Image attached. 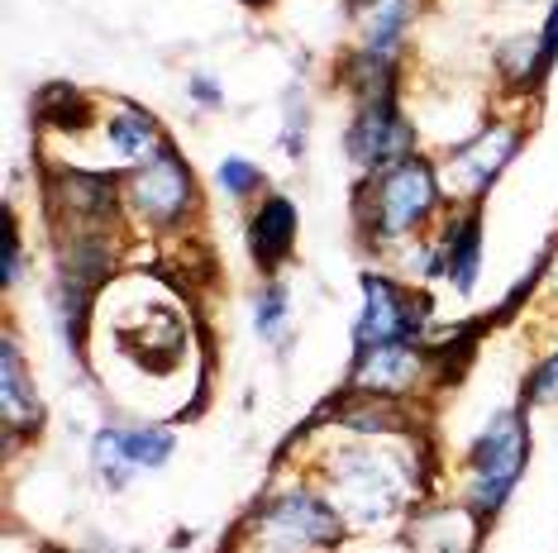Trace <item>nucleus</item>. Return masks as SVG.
Listing matches in <instances>:
<instances>
[{
  "instance_id": "7ed1b4c3",
  "label": "nucleus",
  "mask_w": 558,
  "mask_h": 553,
  "mask_svg": "<svg viewBox=\"0 0 558 553\" xmlns=\"http://www.w3.org/2000/svg\"><path fill=\"white\" fill-rule=\"evenodd\" d=\"M525 463H530V410L525 406L497 410L463 458V501L492 525L506 511L520 477H525Z\"/></svg>"
},
{
  "instance_id": "393cba45",
  "label": "nucleus",
  "mask_w": 558,
  "mask_h": 553,
  "mask_svg": "<svg viewBox=\"0 0 558 553\" xmlns=\"http://www.w3.org/2000/svg\"><path fill=\"white\" fill-rule=\"evenodd\" d=\"M186 96H192L201 110H220V106H225V91H220V82H215V77H206V72H196V77H192V86H186Z\"/></svg>"
},
{
  "instance_id": "4468645a",
  "label": "nucleus",
  "mask_w": 558,
  "mask_h": 553,
  "mask_svg": "<svg viewBox=\"0 0 558 553\" xmlns=\"http://www.w3.org/2000/svg\"><path fill=\"white\" fill-rule=\"evenodd\" d=\"M100 138H106L110 158H116L124 172L154 162L162 148L172 144V138L162 134V124H158L154 110L134 106V100H116V106L106 110V120H100Z\"/></svg>"
},
{
  "instance_id": "f3484780",
  "label": "nucleus",
  "mask_w": 558,
  "mask_h": 553,
  "mask_svg": "<svg viewBox=\"0 0 558 553\" xmlns=\"http://www.w3.org/2000/svg\"><path fill=\"white\" fill-rule=\"evenodd\" d=\"M549 72L554 67H549V58H544L539 34H515V39H506L497 48V77H501V86H511L520 96L539 91Z\"/></svg>"
},
{
  "instance_id": "f8f14e48",
  "label": "nucleus",
  "mask_w": 558,
  "mask_h": 553,
  "mask_svg": "<svg viewBox=\"0 0 558 553\" xmlns=\"http://www.w3.org/2000/svg\"><path fill=\"white\" fill-rule=\"evenodd\" d=\"M344 15L359 34L363 53L401 62L405 58V34H411L415 15H421V0H344Z\"/></svg>"
},
{
  "instance_id": "6ab92c4d",
  "label": "nucleus",
  "mask_w": 558,
  "mask_h": 553,
  "mask_svg": "<svg viewBox=\"0 0 558 553\" xmlns=\"http://www.w3.org/2000/svg\"><path fill=\"white\" fill-rule=\"evenodd\" d=\"M120 448L134 472H158L177 454V434L162 425H138V430H120Z\"/></svg>"
},
{
  "instance_id": "f03ea898",
  "label": "nucleus",
  "mask_w": 558,
  "mask_h": 553,
  "mask_svg": "<svg viewBox=\"0 0 558 553\" xmlns=\"http://www.w3.org/2000/svg\"><path fill=\"white\" fill-rule=\"evenodd\" d=\"M449 216V192L439 182V162L425 153L401 158L353 186V230L367 248H401L429 234V224Z\"/></svg>"
},
{
  "instance_id": "5701e85b",
  "label": "nucleus",
  "mask_w": 558,
  "mask_h": 553,
  "mask_svg": "<svg viewBox=\"0 0 558 553\" xmlns=\"http://www.w3.org/2000/svg\"><path fill=\"white\" fill-rule=\"evenodd\" d=\"M558 401V348L544 354L535 368L525 372V386H520V406L535 410V406H554Z\"/></svg>"
},
{
  "instance_id": "a878e982",
  "label": "nucleus",
  "mask_w": 558,
  "mask_h": 553,
  "mask_svg": "<svg viewBox=\"0 0 558 553\" xmlns=\"http://www.w3.org/2000/svg\"><path fill=\"white\" fill-rule=\"evenodd\" d=\"M539 44H544V58H549V67H554V62H558V0H549V15H544Z\"/></svg>"
},
{
  "instance_id": "f257e3e1",
  "label": "nucleus",
  "mask_w": 558,
  "mask_h": 553,
  "mask_svg": "<svg viewBox=\"0 0 558 553\" xmlns=\"http://www.w3.org/2000/svg\"><path fill=\"white\" fill-rule=\"evenodd\" d=\"M421 463L411 448H391L383 439H353L329 454L325 496L344 515L349 530H387L421 496Z\"/></svg>"
},
{
  "instance_id": "412c9836",
  "label": "nucleus",
  "mask_w": 558,
  "mask_h": 553,
  "mask_svg": "<svg viewBox=\"0 0 558 553\" xmlns=\"http://www.w3.org/2000/svg\"><path fill=\"white\" fill-rule=\"evenodd\" d=\"M215 182H220V192L230 196V200H253V196H263L268 192V177H263V168L258 162H248V158H225L220 168H215Z\"/></svg>"
},
{
  "instance_id": "bb28decb",
  "label": "nucleus",
  "mask_w": 558,
  "mask_h": 553,
  "mask_svg": "<svg viewBox=\"0 0 558 553\" xmlns=\"http://www.w3.org/2000/svg\"><path fill=\"white\" fill-rule=\"evenodd\" d=\"M239 5H248V10H263V5H272V0H239Z\"/></svg>"
},
{
  "instance_id": "1a4fd4ad",
  "label": "nucleus",
  "mask_w": 558,
  "mask_h": 553,
  "mask_svg": "<svg viewBox=\"0 0 558 553\" xmlns=\"http://www.w3.org/2000/svg\"><path fill=\"white\" fill-rule=\"evenodd\" d=\"M415 386H429V344H373L353 348V368L344 392L405 401Z\"/></svg>"
},
{
  "instance_id": "39448f33",
  "label": "nucleus",
  "mask_w": 558,
  "mask_h": 553,
  "mask_svg": "<svg viewBox=\"0 0 558 553\" xmlns=\"http://www.w3.org/2000/svg\"><path fill=\"white\" fill-rule=\"evenodd\" d=\"M201 206V186L192 162L177 153V144H168L154 162L124 172V210L148 224V230H182Z\"/></svg>"
},
{
  "instance_id": "4be33fe9",
  "label": "nucleus",
  "mask_w": 558,
  "mask_h": 553,
  "mask_svg": "<svg viewBox=\"0 0 558 553\" xmlns=\"http://www.w3.org/2000/svg\"><path fill=\"white\" fill-rule=\"evenodd\" d=\"M0 216H5V238H0V286L5 292H15L20 276H24V238H20V216L15 206H0Z\"/></svg>"
},
{
  "instance_id": "423d86ee",
  "label": "nucleus",
  "mask_w": 558,
  "mask_h": 553,
  "mask_svg": "<svg viewBox=\"0 0 558 553\" xmlns=\"http://www.w3.org/2000/svg\"><path fill=\"white\" fill-rule=\"evenodd\" d=\"M359 292H363V310H359V320H353V348L425 344V330H429L425 292L397 282L391 272H363Z\"/></svg>"
},
{
  "instance_id": "b1692460",
  "label": "nucleus",
  "mask_w": 558,
  "mask_h": 553,
  "mask_svg": "<svg viewBox=\"0 0 558 553\" xmlns=\"http://www.w3.org/2000/svg\"><path fill=\"white\" fill-rule=\"evenodd\" d=\"M306 106H301L296 110V91H287V134H282V148H287V153L291 158H306Z\"/></svg>"
},
{
  "instance_id": "dca6fc26",
  "label": "nucleus",
  "mask_w": 558,
  "mask_h": 553,
  "mask_svg": "<svg viewBox=\"0 0 558 553\" xmlns=\"http://www.w3.org/2000/svg\"><path fill=\"white\" fill-rule=\"evenodd\" d=\"M29 110H34V124H39V130H53V134H82L96 124V100L72 82L39 86L29 100Z\"/></svg>"
},
{
  "instance_id": "2eb2a0df",
  "label": "nucleus",
  "mask_w": 558,
  "mask_h": 553,
  "mask_svg": "<svg viewBox=\"0 0 558 553\" xmlns=\"http://www.w3.org/2000/svg\"><path fill=\"white\" fill-rule=\"evenodd\" d=\"M435 238L444 248V282L459 296H473L482 272V206H449Z\"/></svg>"
},
{
  "instance_id": "aec40b11",
  "label": "nucleus",
  "mask_w": 558,
  "mask_h": 553,
  "mask_svg": "<svg viewBox=\"0 0 558 553\" xmlns=\"http://www.w3.org/2000/svg\"><path fill=\"white\" fill-rule=\"evenodd\" d=\"M92 468H96V477L110 487V492H120V487L134 477L130 458H124V448H120V425H106V430L92 439Z\"/></svg>"
},
{
  "instance_id": "a211bd4d",
  "label": "nucleus",
  "mask_w": 558,
  "mask_h": 553,
  "mask_svg": "<svg viewBox=\"0 0 558 553\" xmlns=\"http://www.w3.org/2000/svg\"><path fill=\"white\" fill-rule=\"evenodd\" d=\"M253 330H258L263 344H272L277 354L291 344V292L277 276L258 286V300H253Z\"/></svg>"
},
{
  "instance_id": "9b49d317",
  "label": "nucleus",
  "mask_w": 558,
  "mask_h": 553,
  "mask_svg": "<svg viewBox=\"0 0 558 553\" xmlns=\"http://www.w3.org/2000/svg\"><path fill=\"white\" fill-rule=\"evenodd\" d=\"M487 520L468 501H439V506H415L405 539L411 553H477Z\"/></svg>"
},
{
  "instance_id": "cd10ccee",
  "label": "nucleus",
  "mask_w": 558,
  "mask_h": 553,
  "mask_svg": "<svg viewBox=\"0 0 558 553\" xmlns=\"http://www.w3.org/2000/svg\"><path fill=\"white\" fill-rule=\"evenodd\" d=\"M48 553H68V549H48Z\"/></svg>"
},
{
  "instance_id": "ddd939ff",
  "label": "nucleus",
  "mask_w": 558,
  "mask_h": 553,
  "mask_svg": "<svg viewBox=\"0 0 558 553\" xmlns=\"http://www.w3.org/2000/svg\"><path fill=\"white\" fill-rule=\"evenodd\" d=\"M296 234H301V216H296V200L291 196H263L248 216V258L263 276H277L282 262H291L296 254Z\"/></svg>"
},
{
  "instance_id": "0eeeda50",
  "label": "nucleus",
  "mask_w": 558,
  "mask_h": 553,
  "mask_svg": "<svg viewBox=\"0 0 558 553\" xmlns=\"http://www.w3.org/2000/svg\"><path fill=\"white\" fill-rule=\"evenodd\" d=\"M344 148H349V162L363 177H373V172H383V168H397L401 158L421 153V130H415L411 115L401 110V91L359 100L349 130H344Z\"/></svg>"
},
{
  "instance_id": "6e6552de",
  "label": "nucleus",
  "mask_w": 558,
  "mask_h": 553,
  "mask_svg": "<svg viewBox=\"0 0 558 553\" xmlns=\"http://www.w3.org/2000/svg\"><path fill=\"white\" fill-rule=\"evenodd\" d=\"M520 148H525V124L520 120H487L482 130L459 138L449 148V158H444L453 192L463 196L459 206H482V196L501 182V172L515 162Z\"/></svg>"
},
{
  "instance_id": "20e7f679",
  "label": "nucleus",
  "mask_w": 558,
  "mask_h": 553,
  "mask_svg": "<svg viewBox=\"0 0 558 553\" xmlns=\"http://www.w3.org/2000/svg\"><path fill=\"white\" fill-rule=\"evenodd\" d=\"M239 530L253 534L263 553H335L344 544L349 525L329 496L311 492V487H291V492L258 501L239 520Z\"/></svg>"
},
{
  "instance_id": "9d476101",
  "label": "nucleus",
  "mask_w": 558,
  "mask_h": 553,
  "mask_svg": "<svg viewBox=\"0 0 558 553\" xmlns=\"http://www.w3.org/2000/svg\"><path fill=\"white\" fill-rule=\"evenodd\" d=\"M0 430H5V448H15L20 434L34 439L44 430V401L15 330H5L0 339Z\"/></svg>"
}]
</instances>
